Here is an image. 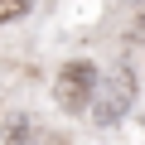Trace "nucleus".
Wrapping results in <instances>:
<instances>
[{
	"mask_svg": "<svg viewBox=\"0 0 145 145\" xmlns=\"http://www.w3.org/2000/svg\"><path fill=\"white\" fill-rule=\"evenodd\" d=\"M29 15V0H0V24H15Z\"/></svg>",
	"mask_w": 145,
	"mask_h": 145,
	"instance_id": "nucleus-4",
	"label": "nucleus"
},
{
	"mask_svg": "<svg viewBox=\"0 0 145 145\" xmlns=\"http://www.w3.org/2000/svg\"><path fill=\"white\" fill-rule=\"evenodd\" d=\"M140 20H145V0H140Z\"/></svg>",
	"mask_w": 145,
	"mask_h": 145,
	"instance_id": "nucleus-6",
	"label": "nucleus"
},
{
	"mask_svg": "<svg viewBox=\"0 0 145 145\" xmlns=\"http://www.w3.org/2000/svg\"><path fill=\"white\" fill-rule=\"evenodd\" d=\"M29 116H10V126H5V135H0V145H24L29 140Z\"/></svg>",
	"mask_w": 145,
	"mask_h": 145,
	"instance_id": "nucleus-3",
	"label": "nucleus"
},
{
	"mask_svg": "<svg viewBox=\"0 0 145 145\" xmlns=\"http://www.w3.org/2000/svg\"><path fill=\"white\" fill-rule=\"evenodd\" d=\"M53 97H58V106H63V111H72V116H78L82 106H92V97H97V68H92L87 58L63 63L58 82H53Z\"/></svg>",
	"mask_w": 145,
	"mask_h": 145,
	"instance_id": "nucleus-1",
	"label": "nucleus"
},
{
	"mask_svg": "<svg viewBox=\"0 0 145 145\" xmlns=\"http://www.w3.org/2000/svg\"><path fill=\"white\" fill-rule=\"evenodd\" d=\"M24 145H63V140H58V135H48V131H29V140H24Z\"/></svg>",
	"mask_w": 145,
	"mask_h": 145,
	"instance_id": "nucleus-5",
	"label": "nucleus"
},
{
	"mask_svg": "<svg viewBox=\"0 0 145 145\" xmlns=\"http://www.w3.org/2000/svg\"><path fill=\"white\" fill-rule=\"evenodd\" d=\"M135 102V78H131V68H116L106 72V82H97V97H92V116L102 126H116Z\"/></svg>",
	"mask_w": 145,
	"mask_h": 145,
	"instance_id": "nucleus-2",
	"label": "nucleus"
}]
</instances>
